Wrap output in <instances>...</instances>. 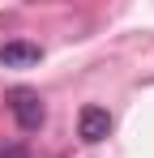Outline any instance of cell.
Listing matches in <instances>:
<instances>
[{"label": "cell", "instance_id": "cell-1", "mask_svg": "<svg viewBox=\"0 0 154 158\" xmlns=\"http://www.w3.org/2000/svg\"><path fill=\"white\" fill-rule=\"evenodd\" d=\"M9 111H13V120H17L22 132L43 128V120H47V107H43V98H39V90H30V85L9 90Z\"/></svg>", "mask_w": 154, "mask_h": 158}, {"label": "cell", "instance_id": "cell-2", "mask_svg": "<svg viewBox=\"0 0 154 158\" xmlns=\"http://www.w3.org/2000/svg\"><path fill=\"white\" fill-rule=\"evenodd\" d=\"M111 132V115H107V107H81V115H77V137L86 141V145H94Z\"/></svg>", "mask_w": 154, "mask_h": 158}, {"label": "cell", "instance_id": "cell-3", "mask_svg": "<svg viewBox=\"0 0 154 158\" xmlns=\"http://www.w3.org/2000/svg\"><path fill=\"white\" fill-rule=\"evenodd\" d=\"M39 43H22V39H13V43H4L0 47V64H9V69H22V64H39Z\"/></svg>", "mask_w": 154, "mask_h": 158}, {"label": "cell", "instance_id": "cell-4", "mask_svg": "<svg viewBox=\"0 0 154 158\" xmlns=\"http://www.w3.org/2000/svg\"><path fill=\"white\" fill-rule=\"evenodd\" d=\"M0 158H26L22 145H0Z\"/></svg>", "mask_w": 154, "mask_h": 158}]
</instances>
